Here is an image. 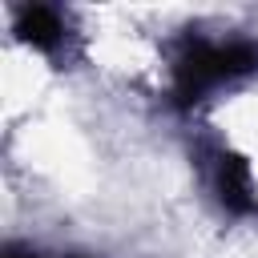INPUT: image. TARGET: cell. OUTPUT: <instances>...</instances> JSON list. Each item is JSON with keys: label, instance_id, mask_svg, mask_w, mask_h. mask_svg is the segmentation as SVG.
I'll return each mask as SVG.
<instances>
[{"label": "cell", "instance_id": "cell-2", "mask_svg": "<svg viewBox=\"0 0 258 258\" xmlns=\"http://www.w3.org/2000/svg\"><path fill=\"white\" fill-rule=\"evenodd\" d=\"M214 181H218V198H222V206H226L230 214H250V210H254V181H250L246 157L222 153Z\"/></svg>", "mask_w": 258, "mask_h": 258}, {"label": "cell", "instance_id": "cell-3", "mask_svg": "<svg viewBox=\"0 0 258 258\" xmlns=\"http://www.w3.org/2000/svg\"><path fill=\"white\" fill-rule=\"evenodd\" d=\"M16 36L24 44H32V48H56L60 36H64V24H60V16L52 8L28 4V8L16 12Z\"/></svg>", "mask_w": 258, "mask_h": 258}, {"label": "cell", "instance_id": "cell-4", "mask_svg": "<svg viewBox=\"0 0 258 258\" xmlns=\"http://www.w3.org/2000/svg\"><path fill=\"white\" fill-rule=\"evenodd\" d=\"M0 258H40V254H32L28 246H16V242H12V246H4V254H0Z\"/></svg>", "mask_w": 258, "mask_h": 258}, {"label": "cell", "instance_id": "cell-1", "mask_svg": "<svg viewBox=\"0 0 258 258\" xmlns=\"http://www.w3.org/2000/svg\"><path fill=\"white\" fill-rule=\"evenodd\" d=\"M254 69H258V44H246V40L210 44L202 36H189L177 52V64H173V97H177V105H194L214 85L234 81Z\"/></svg>", "mask_w": 258, "mask_h": 258}]
</instances>
